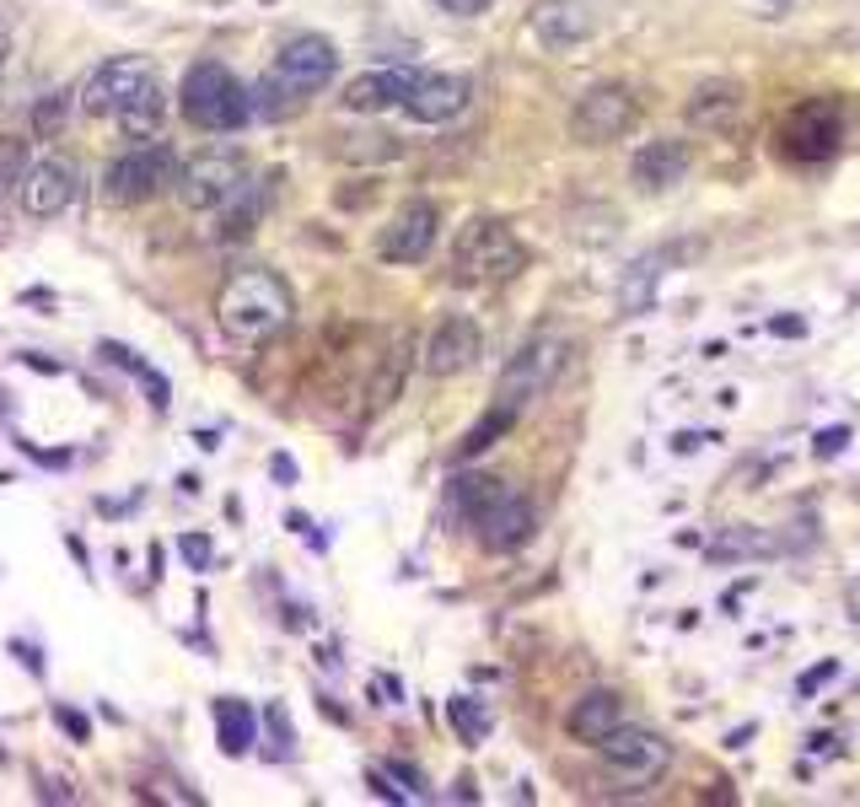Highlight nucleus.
Wrapping results in <instances>:
<instances>
[{"mask_svg": "<svg viewBox=\"0 0 860 807\" xmlns=\"http://www.w3.org/2000/svg\"><path fill=\"white\" fill-rule=\"evenodd\" d=\"M538 528V512H532V500L517 496V490H506V496L485 506L479 517H473V533H479V544L490 550V555H511V550H522L527 538Z\"/></svg>", "mask_w": 860, "mask_h": 807, "instance_id": "obj_16", "label": "nucleus"}, {"mask_svg": "<svg viewBox=\"0 0 860 807\" xmlns=\"http://www.w3.org/2000/svg\"><path fill=\"white\" fill-rule=\"evenodd\" d=\"M97 356H102V361H114V367H124V372H140V367H146L135 350H124V344H114V340L97 344Z\"/></svg>", "mask_w": 860, "mask_h": 807, "instance_id": "obj_34", "label": "nucleus"}, {"mask_svg": "<svg viewBox=\"0 0 860 807\" xmlns=\"http://www.w3.org/2000/svg\"><path fill=\"white\" fill-rule=\"evenodd\" d=\"M6 70H11V28L0 22V76H6Z\"/></svg>", "mask_w": 860, "mask_h": 807, "instance_id": "obj_45", "label": "nucleus"}, {"mask_svg": "<svg viewBox=\"0 0 860 807\" xmlns=\"http://www.w3.org/2000/svg\"><path fill=\"white\" fill-rule=\"evenodd\" d=\"M152 93H156L152 60L124 55V60L97 65L92 76H87V87H81V108H87L92 119H119L124 108H135L140 97H152Z\"/></svg>", "mask_w": 860, "mask_h": 807, "instance_id": "obj_7", "label": "nucleus"}, {"mask_svg": "<svg viewBox=\"0 0 860 807\" xmlns=\"http://www.w3.org/2000/svg\"><path fill=\"white\" fill-rule=\"evenodd\" d=\"M641 119V103L629 87H592L582 93V103L570 108V135L582 140V146H608L618 135H629V125Z\"/></svg>", "mask_w": 860, "mask_h": 807, "instance_id": "obj_8", "label": "nucleus"}, {"mask_svg": "<svg viewBox=\"0 0 860 807\" xmlns=\"http://www.w3.org/2000/svg\"><path fill=\"white\" fill-rule=\"evenodd\" d=\"M688 146L683 140H645L641 152H635V184H645V188H673V184H683V173H688Z\"/></svg>", "mask_w": 860, "mask_h": 807, "instance_id": "obj_20", "label": "nucleus"}, {"mask_svg": "<svg viewBox=\"0 0 860 807\" xmlns=\"http://www.w3.org/2000/svg\"><path fill=\"white\" fill-rule=\"evenodd\" d=\"M371 791L382 797V803H409V791H399V786H388V770H367Z\"/></svg>", "mask_w": 860, "mask_h": 807, "instance_id": "obj_38", "label": "nucleus"}, {"mask_svg": "<svg viewBox=\"0 0 860 807\" xmlns=\"http://www.w3.org/2000/svg\"><path fill=\"white\" fill-rule=\"evenodd\" d=\"M780 140H785V152L797 156V162H829V156L839 152V140H844V114H839V103H833V97L801 103L797 114L785 119Z\"/></svg>", "mask_w": 860, "mask_h": 807, "instance_id": "obj_10", "label": "nucleus"}, {"mask_svg": "<svg viewBox=\"0 0 860 807\" xmlns=\"http://www.w3.org/2000/svg\"><path fill=\"white\" fill-rule=\"evenodd\" d=\"M55 716H60V727L76 738V743H87L92 738V727H87V716H76V711H65V706H55Z\"/></svg>", "mask_w": 860, "mask_h": 807, "instance_id": "obj_37", "label": "nucleus"}, {"mask_svg": "<svg viewBox=\"0 0 860 807\" xmlns=\"http://www.w3.org/2000/svg\"><path fill=\"white\" fill-rule=\"evenodd\" d=\"M178 555H184L188 571H211V565H215L211 533H184V538H178Z\"/></svg>", "mask_w": 860, "mask_h": 807, "instance_id": "obj_31", "label": "nucleus"}, {"mask_svg": "<svg viewBox=\"0 0 860 807\" xmlns=\"http://www.w3.org/2000/svg\"><path fill=\"white\" fill-rule=\"evenodd\" d=\"M506 496V479H495V474H458L452 479V490H447V500H452V512L458 517H479L485 506H495V500Z\"/></svg>", "mask_w": 860, "mask_h": 807, "instance_id": "obj_26", "label": "nucleus"}, {"mask_svg": "<svg viewBox=\"0 0 860 807\" xmlns=\"http://www.w3.org/2000/svg\"><path fill=\"white\" fill-rule=\"evenodd\" d=\"M11 657L28 668L32 679H43V657H38V646H28V641H11Z\"/></svg>", "mask_w": 860, "mask_h": 807, "instance_id": "obj_40", "label": "nucleus"}, {"mask_svg": "<svg viewBox=\"0 0 860 807\" xmlns=\"http://www.w3.org/2000/svg\"><path fill=\"white\" fill-rule=\"evenodd\" d=\"M742 119V87L737 81H705L688 97V125L694 129H737Z\"/></svg>", "mask_w": 860, "mask_h": 807, "instance_id": "obj_21", "label": "nucleus"}, {"mask_svg": "<svg viewBox=\"0 0 860 807\" xmlns=\"http://www.w3.org/2000/svg\"><path fill=\"white\" fill-rule=\"evenodd\" d=\"M388 776L403 780V786H409V797H426V780H420V770H409V765H388Z\"/></svg>", "mask_w": 860, "mask_h": 807, "instance_id": "obj_41", "label": "nucleus"}, {"mask_svg": "<svg viewBox=\"0 0 860 807\" xmlns=\"http://www.w3.org/2000/svg\"><path fill=\"white\" fill-rule=\"evenodd\" d=\"M479 350H485L479 323H473L468 312H447L426 340V372L430 377H458V372H468V367L479 361Z\"/></svg>", "mask_w": 860, "mask_h": 807, "instance_id": "obj_15", "label": "nucleus"}, {"mask_svg": "<svg viewBox=\"0 0 860 807\" xmlns=\"http://www.w3.org/2000/svg\"><path fill=\"white\" fill-rule=\"evenodd\" d=\"M264 205H270L264 178H243V184L226 194V205H221V237H247L264 221Z\"/></svg>", "mask_w": 860, "mask_h": 807, "instance_id": "obj_22", "label": "nucleus"}, {"mask_svg": "<svg viewBox=\"0 0 860 807\" xmlns=\"http://www.w3.org/2000/svg\"><path fill=\"white\" fill-rule=\"evenodd\" d=\"M178 108L194 129H211V135H232L253 119V103H247L243 81L215 60H199L184 76V93H178Z\"/></svg>", "mask_w": 860, "mask_h": 807, "instance_id": "obj_4", "label": "nucleus"}, {"mask_svg": "<svg viewBox=\"0 0 860 807\" xmlns=\"http://www.w3.org/2000/svg\"><path fill=\"white\" fill-rule=\"evenodd\" d=\"M28 367H32V372H55V377L65 372L60 361H49V356H28Z\"/></svg>", "mask_w": 860, "mask_h": 807, "instance_id": "obj_46", "label": "nucleus"}, {"mask_svg": "<svg viewBox=\"0 0 860 807\" xmlns=\"http://www.w3.org/2000/svg\"><path fill=\"white\" fill-rule=\"evenodd\" d=\"M441 11H452V17H485L495 0H436Z\"/></svg>", "mask_w": 860, "mask_h": 807, "instance_id": "obj_39", "label": "nucleus"}, {"mask_svg": "<svg viewBox=\"0 0 860 807\" xmlns=\"http://www.w3.org/2000/svg\"><path fill=\"white\" fill-rule=\"evenodd\" d=\"M22 173H28V146L22 140H0V188L22 184Z\"/></svg>", "mask_w": 860, "mask_h": 807, "instance_id": "obj_32", "label": "nucleus"}, {"mask_svg": "<svg viewBox=\"0 0 860 807\" xmlns=\"http://www.w3.org/2000/svg\"><path fill=\"white\" fill-rule=\"evenodd\" d=\"M156 125H162V87H156L152 97H140L135 108H124V114H119V129L129 135V140H140V135H156Z\"/></svg>", "mask_w": 860, "mask_h": 807, "instance_id": "obj_30", "label": "nucleus"}, {"mask_svg": "<svg viewBox=\"0 0 860 807\" xmlns=\"http://www.w3.org/2000/svg\"><path fill=\"white\" fill-rule=\"evenodd\" d=\"M76 188H81V173H76L65 156H43V162H32L28 173H22L17 200H22V211H28V216L49 221V216H60V211H70Z\"/></svg>", "mask_w": 860, "mask_h": 807, "instance_id": "obj_14", "label": "nucleus"}, {"mask_svg": "<svg viewBox=\"0 0 860 807\" xmlns=\"http://www.w3.org/2000/svg\"><path fill=\"white\" fill-rule=\"evenodd\" d=\"M511 426H517V415H511V409H500V404H490V415H485L479 426H468V436L458 441V458H479V453H485V447H495V441L511 431Z\"/></svg>", "mask_w": 860, "mask_h": 807, "instance_id": "obj_27", "label": "nucleus"}, {"mask_svg": "<svg viewBox=\"0 0 860 807\" xmlns=\"http://www.w3.org/2000/svg\"><path fill=\"white\" fill-rule=\"evenodd\" d=\"M565 340L559 334H532V340L506 361V372H500V382H495V404L500 409H511V415H522L532 399H544L554 388V377L565 372Z\"/></svg>", "mask_w": 860, "mask_h": 807, "instance_id": "obj_6", "label": "nucleus"}, {"mask_svg": "<svg viewBox=\"0 0 860 807\" xmlns=\"http://www.w3.org/2000/svg\"><path fill=\"white\" fill-rule=\"evenodd\" d=\"M833 673H839V662H818V668H812V673L797 683V694H801V700H807V694H818V689H823Z\"/></svg>", "mask_w": 860, "mask_h": 807, "instance_id": "obj_36", "label": "nucleus"}, {"mask_svg": "<svg viewBox=\"0 0 860 807\" xmlns=\"http://www.w3.org/2000/svg\"><path fill=\"white\" fill-rule=\"evenodd\" d=\"M527 28L544 49H576L597 32V17H592V0H538L527 11Z\"/></svg>", "mask_w": 860, "mask_h": 807, "instance_id": "obj_17", "label": "nucleus"}, {"mask_svg": "<svg viewBox=\"0 0 860 807\" xmlns=\"http://www.w3.org/2000/svg\"><path fill=\"white\" fill-rule=\"evenodd\" d=\"M414 76L420 70H367V76H355L350 87H344V108L350 114H388V108H399L409 87H414Z\"/></svg>", "mask_w": 860, "mask_h": 807, "instance_id": "obj_18", "label": "nucleus"}, {"mask_svg": "<svg viewBox=\"0 0 860 807\" xmlns=\"http://www.w3.org/2000/svg\"><path fill=\"white\" fill-rule=\"evenodd\" d=\"M409 361H414V350H409V334H399V340L388 344V356H382V367H377V377H371V393L367 404L371 409H388V404L403 393V377H409Z\"/></svg>", "mask_w": 860, "mask_h": 807, "instance_id": "obj_24", "label": "nucleus"}, {"mask_svg": "<svg viewBox=\"0 0 860 807\" xmlns=\"http://www.w3.org/2000/svg\"><path fill=\"white\" fill-rule=\"evenodd\" d=\"M399 152L403 146L393 135H344V146H339L344 162H393Z\"/></svg>", "mask_w": 860, "mask_h": 807, "instance_id": "obj_29", "label": "nucleus"}, {"mask_svg": "<svg viewBox=\"0 0 860 807\" xmlns=\"http://www.w3.org/2000/svg\"><path fill=\"white\" fill-rule=\"evenodd\" d=\"M247 178L243 156L237 152H205L194 156V162H184L178 167V200H184L188 211H221L226 205V194Z\"/></svg>", "mask_w": 860, "mask_h": 807, "instance_id": "obj_9", "label": "nucleus"}, {"mask_svg": "<svg viewBox=\"0 0 860 807\" xmlns=\"http://www.w3.org/2000/svg\"><path fill=\"white\" fill-rule=\"evenodd\" d=\"M291 285L275 275V270H243V275L226 280L221 302H215V318L226 329V340L237 344H264L291 329Z\"/></svg>", "mask_w": 860, "mask_h": 807, "instance_id": "obj_1", "label": "nucleus"}, {"mask_svg": "<svg viewBox=\"0 0 860 807\" xmlns=\"http://www.w3.org/2000/svg\"><path fill=\"white\" fill-rule=\"evenodd\" d=\"M339 70V55L329 38H317V32H302V38H291L285 49L275 55V65L264 70V81L253 87V114H264V119H285L302 97L323 93L329 81H334Z\"/></svg>", "mask_w": 860, "mask_h": 807, "instance_id": "obj_2", "label": "nucleus"}, {"mask_svg": "<svg viewBox=\"0 0 860 807\" xmlns=\"http://www.w3.org/2000/svg\"><path fill=\"white\" fill-rule=\"evenodd\" d=\"M215 738H221V753H232V759H243L253 738H258V721L247 711L243 700H215Z\"/></svg>", "mask_w": 860, "mask_h": 807, "instance_id": "obj_25", "label": "nucleus"}, {"mask_svg": "<svg viewBox=\"0 0 860 807\" xmlns=\"http://www.w3.org/2000/svg\"><path fill=\"white\" fill-rule=\"evenodd\" d=\"M60 125H65V97L49 93L38 108H32V129H38V135H55Z\"/></svg>", "mask_w": 860, "mask_h": 807, "instance_id": "obj_33", "label": "nucleus"}, {"mask_svg": "<svg viewBox=\"0 0 860 807\" xmlns=\"http://www.w3.org/2000/svg\"><path fill=\"white\" fill-rule=\"evenodd\" d=\"M270 474H275L280 485H296V464H291L285 453H275V458H270Z\"/></svg>", "mask_w": 860, "mask_h": 807, "instance_id": "obj_44", "label": "nucleus"}, {"mask_svg": "<svg viewBox=\"0 0 860 807\" xmlns=\"http://www.w3.org/2000/svg\"><path fill=\"white\" fill-rule=\"evenodd\" d=\"M270 727H275V738H280V753H291V721H285L280 706H270Z\"/></svg>", "mask_w": 860, "mask_h": 807, "instance_id": "obj_42", "label": "nucleus"}, {"mask_svg": "<svg viewBox=\"0 0 860 807\" xmlns=\"http://www.w3.org/2000/svg\"><path fill=\"white\" fill-rule=\"evenodd\" d=\"M597 753H603V765L614 770L618 780H635V786H645V780H656L662 770H667V759H673V748L662 743L656 732H645V727H614L603 743H597Z\"/></svg>", "mask_w": 860, "mask_h": 807, "instance_id": "obj_11", "label": "nucleus"}, {"mask_svg": "<svg viewBox=\"0 0 860 807\" xmlns=\"http://www.w3.org/2000/svg\"><path fill=\"white\" fill-rule=\"evenodd\" d=\"M856 603H860V587H856Z\"/></svg>", "mask_w": 860, "mask_h": 807, "instance_id": "obj_47", "label": "nucleus"}, {"mask_svg": "<svg viewBox=\"0 0 860 807\" xmlns=\"http://www.w3.org/2000/svg\"><path fill=\"white\" fill-rule=\"evenodd\" d=\"M436 232H441V211H436L430 200H409L399 216L382 226L377 253H382L388 264H420V259H430V249H436Z\"/></svg>", "mask_w": 860, "mask_h": 807, "instance_id": "obj_12", "label": "nucleus"}, {"mask_svg": "<svg viewBox=\"0 0 860 807\" xmlns=\"http://www.w3.org/2000/svg\"><path fill=\"white\" fill-rule=\"evenodd\" d=\"M178 152L173 146H156V140H146V146H135V152H124L108 162V173H102V200L108 205H146V200H156L162 188L178 184Z\"/></svg>", "mask_w": 860, "mask_h": 807, "instance_id": "obj_5", "label": "nucleus"}, {"mask_svg": "<svg viewBox=\"0 0 860 807\" xmlns=\"http://www.w3.org/2000/svg\"><path fill=\"white\" fill-rule=\"evenodd\" d=\"M527 264L522 237L495 216H473L452 243V280L458 285H490V280H511Z\"/></svg>", "mask_w": 860, "mask_h": 807, "instance_id": "obj_3", "label": "nucleus"}, {"mask_svg": "<svg viewBox=\"0 0 860 807\" xmlns=\"http://www.w3.org/2000/svg\"><path fill=\"white\" fill-rule=\"evenodd\" d=\"M447 716H452L462 743H485V738H490V711H485V700L458 694V700H447Z\"/></svg>", "mask_w": 860, "mask_h": 807, "instance_id": "obj_28", "label": "nucleus"}, {"mask_svg": "<svg viewBox=\"0 0 860 807\" xmlns=\"http://www.w3.org/2000/svg\"><path fill=\"white\" fill-rule=\"evenodd\" d=\"M614 727H624V700H618L614 689H586L582 700L570 706V716H565V732L576 738V743H603Z\"/></svg>", "mask_w": 860, "mask_h": 807, "instance_id": "obj_19", "label": "nucleus"}, {"mask_svg": "<svg viewBox=\"0 0 860 807\" xmlns=\"http://www.w3.org/2000/svg\"><path fill=\"white\" fill-rule=\"evenodd\" d=\"M785 544L774 538L769 528H747V523H732V528H721L715 538L705 544L710 560H764V555H780Z\"/></svg>", "mask_w": 860, "mask_h": 807, "instance_id": "obj_23", "label": "nucleus"}, {"mask_svg": "<svg viewBox=\"0 0 860 807\" xmlns=\"http://www.w3.org/2000/svg\"><path fill=\"white\" fill-rule=\"evenodd\" d=\"M468 97H473L468 76H458V70H420L409 97H403V114L414 125H447V119H458L468 108Z\"/></svg>", "mask_w": 860, "mask_h": 807, "instance_id": "obj_13", "label": "nucleus"}, {"mask_svg": "<svg viewBox=\"0 0 860 807\" xmlns=\"http://www.w3.org/2000/svg\"><path fill=\"white\" fill-rule=\"evenodd\" d=\"M844 441H850V431H839V426H833V431L818 436V453H823V458H833V453H839Z\"/></svg>", "mask_w": 860, "mask_h": 807, "instance_id": "obj_43", "label": "nucleus"}, {"mask_svg": "<svg viewBox=\"0 0 860 807\" xmlns=\"http://www.w3.org/2000/svg\"><path fill=\"white\" fill-rule=\"evenodd\" d=\"M135 377L146 382V393H152V404H156V409H167V404H173V388H167V377H162V372H152V367H140Z\"/></svg>", "mask_w": 860, "mask_h": 807, "instance_id": "obj_35", "label": "nucleus"}]
</instances>
